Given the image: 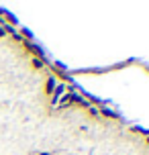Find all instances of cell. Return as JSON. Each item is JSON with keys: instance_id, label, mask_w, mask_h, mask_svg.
Here are the masks:
<instances>
[{"instance_id": "1", "label": "cell", "mask_w": 149, "mask_h": 155, "mask_svg": "<svg viewBox=\"0 0 149 155\" xmlns=\"http://www.w3.org/2000/svg\"><path fill=\"white\" fill-rule=\"evenodd\" d=\"M55 86H57V80H55L53 74L45 78V82H43V94H45L47 98H53V90H55Z\"/></svg>"}, {"instance_id": "2", "label": "cell", "mask_w": 149, "mask_h": 155, "mask_svg": "<svg viewBox=\"0 0 149 155\" xmlns=\"http://www.w3.org/2000/svg\"><path fill=\"white\" fill-rule=\"evenodd\" d=\"M18 33H21V37H25V43H33L35 41V35L27 27H18Z\"/></svg>"}, {"instance_id": "3", "label": "cell", "mask_w": 149, "mask_h": 155, "mask_svg": "<svg viewBox=\"0 0 149 155\" xmlns=\"http://www.w3.org/2000/svg\"><path fill=\"white\" fill-rule=\"evenodd\" d=\"M43 65H45V59H39V57H31V70H43Z\"/></svg>"}, {"instance_id": "4", "label": "cell", "mask_w": 149, "mask_h": 155, "mask_svg": "<svg viewBox=\"0 0 149 155\" xmlns=\"http://www.w3.org/2000/svg\"><path fill=\"white\" fill-rule=\"evenodd\" d=\"M100 114H104V116H108V118H118V112H112V110H108V108H104V106H102V108H100Z\"/></svg>"}, {"instance_id": "5", "label": "cell", "mask_w": 149, "mask_h": 155, "mask_svg": "<svg viewBox=\"0 0 149 155\" xmlns=\"http://www.w3.org/2000/svg\"><path fill=\"white\" fill-rule=\"evenodd\" d=\"M6 37V31H4V29H2V25H0V39H4Z\"/></svg>"}, {"instance_id": "6", "label": "cell", "mask_w": 149, "mask_h": 155, "mask_svg": "<svg viewBox=\"0 0 149 155\" xmlns=\"http://www.w3.org/2000/svg\"><path fill=\"white\" fill-rule=\"evenodd\" d=\"M37 155H51V153H47V151H41V153H37Z\"/></svg>"}, {"instance_id": "7", "label": "cell", "mask_w": 149, "mask_h": 155, "mask_svg": "<svg viewBox=\"0 0 149 155\" xmlns=\"http://www.w3.org/2000/svg\"><path fill=\"white\" fill-rule=\"evenodd\" d=\"M145 143H147V145H149V137H147V139H145Z\"/></svg>"}]
</instances>
